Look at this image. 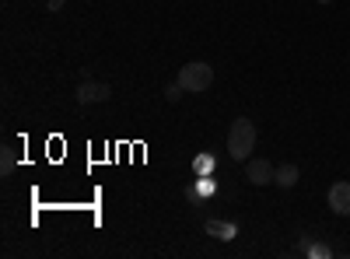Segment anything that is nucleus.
I'll list each match as a JSON object with an SVG mask.
<instances>
[{"mask_svg": "<svg viewBox=\"0 0 350 259\" xmlns=\"http://www.w3.org/2000/svg\"><path fill=\"white\" fill-rule=\"evenodd\" d=\"M252 148H256V123L239 116L228 130V154H231V161H245L252 154Z\"/></svg>", "mask_w": 350, "mask_h": 259, "instance_id": "nucleus-1", "label": "nucleus"}, {"mask_svg": "<svg viewBox=\"0 0 350 259\" xmlns=\"http://www.w3.org/2000/svg\"><path fill=\"white\" fill-rule=\"evenodd\" d=\"M179 84L186 88V95L207 92L211 84H214V67H211V64H203V60H193V64L179 67Z\"/></svg>", "mask_w": 350, "mask_h": 259, "instance_id": "nucleus-2", "label": "nucleus"}, {"mask_svg": "<svg viewBox=\"0 0 350 259\" xmlns=\"http://www.w3.org/2000/svg\"><path fill=\"white\" fill-rule=\"evenodd\" d=\"M273 165L267 161V158H249L245 161V179L252 182V186H270L273 182Z\"/></svg>", "mask_w": 350, "mask_h": 259, "instance_id": "nucleus-3", "label": "nucleus"}, {"mask_svg": "<svg viewBox=\"0 0 350 259\" xmlns=\"http://www.w3.org/2000/svg\"><path fill=\"white\" fill-rule=\"evenodd\" d=\"M109 98V84L102 81H81L77 84V102L81 105H95V102H105Z\"/></svg>", "mask_w": 350, "mask_h": 259, "instance_id": "nucleus-4", "label": "nucleus"}, {"mask_svg": "<svg viewBox=\"0 0 350 259\" xmlns=\"http://www.w3.org/2000/svg\"><path fill=\"white\" fill-rule=\"evenodd\" d=\"M329 210L340 217H350V182H333L329 186Z\"/></svg>", "mask_w": 350, "mask_h": 259, "instance_id": "nucleus-5", "label": "nucleus"}, {"mask_svg": "<svg viewBox=\"0 0 350 259\" xmlns=\"http://www.w3.org/2000/svg\"><path fill=\"white\" fill-rule=\"evenodd\" d=\"M273 186L295 189V186H298V165H280V168L273 172Z\"/></svg>", "mask_w": 350, "mask_h": 259, "instance_id": "nucleus-6", "label": "nucleus"}, {"mask_svg": "<svg viewBox=\"0 0 350 259\" xmlns=\"http://www.w3.org/2000/svg\"><path fill=\"white\" fill-rule=\"evenodd\" d=\"M183 95H186V88H183L179 81H175V84H168V92H165V98H168V102H179Z\"/></svg>", "mask_w": 350, "mask_h": 259, "instance_id": "nucleus-7", "label": "nucleus"}, {"mask_svg": "<svg viewBox=\"0 0 350 259\" xmlns=\"http://www.w3.org/2000/svg\"><path fill=\"white\" fill-rule=\"evenodd\" d=\"M11 168H14V151H11V148H4V158H0V172L8 176Z\"/></svg>", "mask_w": 350, "mask_h": 259, "instance_id": "nucleus-8", "label": "nucleus"}, {"mask_svg": "<svg viewBox=\"0 0 350 259\" xmlns=\"http://www.w3.org/2000/svg\"><path fill=\"white\" fill-rule=\"evenodd\" d=\"M319 4H329V0H319Z\"/></svg>", "mask_w": 350, "mask_h": 259, "instance_id": "nucleus-9", "label": "nucleus"}]
</instances>
